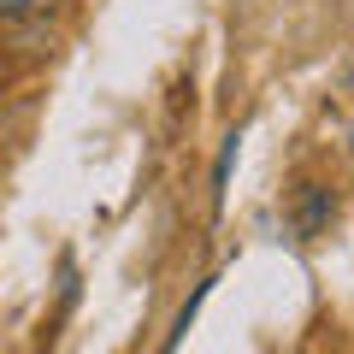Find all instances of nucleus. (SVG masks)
<instances>
[{
    "instance_id": "1",
    "label": "nucleus",
    "mask_w": 354,
    "mask_h": 354,
    "mask_svg": "<svg viewBox=\"0 0 354 354\" xmlns=\"http://www.w3.org/2000/svg\"><path fill=\"white\" fill-rule=\"evenodd\" d=\"M330 218H337V195H330V183H295V195H290V230H295V236H301V242L325 236Z\"/></svg>"
},
{
    "instance_id": "2",
    "label": "nucleus",
    "mask_w": 354,
    "mask_h": 354,
    "mask_svg": "<svg viewBox=\"0 0 354 354\" xmlns=\"http://www.w3.org/2000/svg\"><path fill=\"white\" fill-rule=\"evenodd\" d=\"M236 148H242V136L230 130V136H225V148H218V160H213V213L225 207V183H230V165H236Z\"/></svg>"
},
{
    "instance_id": "3",
    "label": "nucleus",
    "mask_w": 354,
    "mask_h": 354,
    "mask_svg": "<svg viewBox=\"0 0 354 354\" xmlns=\"http://www.w3.org/2000/svg\"><path fill=\"white\" fill-rule=\"evenodd\" d=\"M207 290H213V283H195V295H189V301H183V307H177V319H171V337H165V354H177V342H183V330L195 325V313H201Z\"/></svg>"
},
{
    "instance_id": "4",
    "label": "nucleus",
    "mask_w": 354,
    "mask_h": 354,
    "mask_svg": "<svg viewBox=\"0 0 354 354\" xmlns=\"http://www.w3.org/2000/svg\"><path fill=\"white\" fill-rule=\"evenodd\" d=\"M41 12V0H0V24H30Z\"/></svg>"
}]
</instances>
